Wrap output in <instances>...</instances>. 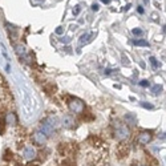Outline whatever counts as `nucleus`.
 Returning a JSON list of instances; mask_svg holds the SVG:
<instances>
[{"instance_id":"nucleus-17","label":"nucleus","mask_w":166,"mask_h":166,"mask_svg":"<svg viewBox=\"0 0 166 166\" xmlns=\"http://www.w3.org/2000/svg\"><path fill=\"white\" fill-rule=\"evenodd\" d=\"M5 125H7V122H5L4 116L0 114V134H4L5 133Z\"/></svg>"},{"instance_id":"nucleus-25","label":"nucleus","mask_w":166,"mask_h":166,"mask_svg":"<svg viewBox=\"0 0 166 166\" xmlns=\"http://www.w3.org/2000/svg\"><path fill=\"white\" fill-rule=\"evenodd\" d=\"M132 32H133V35H136V36H140V35L142 33V31L140 29V28H134V29H133Z\"/></svg>"},{"instance_id":"nucleus-16","label":"nucleus","mask_w":166,"mask_h":166,"mask_svg":"<svg viewBox=\"0 0 166 166\" xmlns=\"http://www.w3.org/2000/svg\"><path fill=\"white\" fill-rule=\"evenodd\" d=\"M61 166H76V162L72 157H66V158H64V161L61 162Z\"/></svg>"},{"instance_id":"nucleus-32","label":"nucleus","mask_w":166,"mask_h":166,"mask_svg":"<svg viewBox=\"0 0 166 166\" xmlns=\"http://www.w3.org/2000/svg\"><path fill=\"white\" fill-rule=\"evenodd\" d=\"M101 2H103L104 4H109V3H110V0H101Z\"/></svg>"},{"instance_id":"nucleus-8","label":"nucleus","mask_w":166,"mask_h":166,"mask_svg":"<svg viewBox=\"0 0 166 166\" xmlns=\"http://www.w3.org/2000/svg\"><path fill=\"white\" fill-rule=\"evenodd\" d=\"M40 130L44 133L47 137H49V136H52L53 134V129H52V126L49 125V124L47 122V120H44V121H41L40 122Z\"/></svg>"},{"instance_id":"nucleus-14","label":"nucleus","mask_w":166,"mask_h":166,"mask_svg":"<svg viewBox=\"0 0 166 166\" xmlns=\"http://www.w3.org/2000/svg\"><path fill=\"white\" fill-rule=\"evenodd\" d=\"M44 91H45L48 94L56 93V85L52 84V82H49V84H45V85H44Z\"/></svg>"},{"instance_id":"nucleus-15","label":"nucleus","mask_w":166,"mask_h":166,"mask_svg":"<svg viewBox=\"0 0 166 166\" xmlns=\"http://www.w3.org/2000/svg\"><path fill=\"white\" fill-rule=\"evenodd\" d=\"M93 36H94V33H84L81 37H80V41H81V44H87L92 40Z\"/></svg>"},{"instance_id":"nucleus-19","label":"nucleus","mask_w":166,"mask_h":166,"mask_svg":"<svg viewBox=\"0 0 166 166\" xmlns=\"http://www.w3.org/2000/svg\"><path fill=\"white\" fill-rule=\"evenodd\" d=\"M152 92H153V93H155V94L161 93V92H162V85H154V87L152 88Z\"/></svg>"},{"instance_id":"nucleus-30","label":"nucleus","mask_w":166,"mask_h":166,"mask_svg":"<svg viewBox=\"0 0 166 166\" xmlns=\"http://www.w3.org/2000/svg\"><path fill=\"white\" fill-rule=\"evenodd\" d=\"M137 12H138V14H143V8L142 7H137Z\"/></svg>"},{"instance_id":"nucleus-1","label":"nucleus","mask_w":166,"mask_h":166,"mask_svg":"<svg viewBox=\"0 0 166 166\" xmlns=\"http://www.w3.org/2000/svg\"><path fill=\"white\" fill-rule=\"evenodd\" d=\"M130 134H132V132H130L129 126L125 125V124L117 122L116 125H114V137H116L120 142H125L126 140H129Z\"/></svg>"},{"instance_id":"nucleus-2","label":"nucleus","mask_w":166,"mask_h":166,"mask_svg":"<svg viewBox=\"0 0 166 166\" xmlns=\"http://www.w3.org/2000/svg\"><path fill=\"white\" fill-rule=\"evenodd\" d=\"M66 105H68V109L73 112V113H84L85 110V104L82 103V100H80L77 97H68L66 100Z\"/></svg>"},{"instance_id":"nucleus-12","label":"nucleus","mask_w":166,"mask_h":166,"mask_svg":"<svg viewBox=\"0 0 166 166\" xmlns=\"http://www.w3.org/2000/svg\"><path fill=\"white\" fill-rule=\"evenodd\" d=\"M15 49L20 59H25L27 57V51H25V48L23 45H15Z\"/></svg>"},{"instance_id":"nucleus-11","label":"nucleus","mask_w":166,"mask_h":166,"mask_svg":"<svg viewBox=\"0 0 166 166\" xmlns=\"http://www.w3.org/2000/svg\"><path fill=\"white\" fill-rule=\"evenodd\" d=\"M14 159H15V155H14V153L11 152V149H5L4 153H3V161L12 162Z\"/></svg>"},{"instance_id":"nucleus-23","label":"nucleus","mask_w":166,"mask_h":166,"mask_svg":"<svg viewBox=\"0 0 166 166\" xmlns=\"http://www.w3.org/2000/svg\"><path fill=\"white\" fill-rule=\"evenodd\" d=\"M0 85H3V87H5V88L8 87V84H7V82H5V78L3 77L2 75H0Z\"/></svg>"},{"instance_id":"nucleus-18","label":"nucleus","mask_w":166,"mask_h":166,"mask_svg":"<svg viewBox=\"0 0 166 166\" xmlns=\"http://www.w3.org/2000/svg\"><path fill=\"white\" fill-rule=\"evenodd\" d=\"M134 45H140V47H149V43L146 40H134L133 41Z\"/></svg>"},{"instance_id":"nucleus-10","label":"nucleus","mask_w":166,"mask_h":166,"mask_svg":"<svg viewBox=\"0 0 166 166\" xmlns=\"http://www.w3.org/2000/svg\"><path fill=\"white\" fill-rule=\"evenodd\" d=\"M4 118H5L7 125H16V124H17V116H16L14 112H8L4 116Z\"/></svg>"},{"instance_id":"nucleus-9","label":"nucleus","mask_w":166,"mask_h":166,"mask_svg":"<svg viewBox=\"0 0 166 166\" xmlns=\"http://www.w3.org/2000/svg\"><path fill=\"white\" fill-rule=\"evenodd\" d=\"M61 125L66 129H71V128L75 126V118L71 116V114H65L63 117V121H61Z\"/></svg>"},{"instance_id":"nucleus-3","label":"nucleus","mask_w":166,"mask_h":166,"mask_svg":"<svg viewBox=\"0 0 166 166\" xmlns=\"http://www.w3.org/2000/svg\"><path fill=\"white\" fill-rule=\"evenodd\" d=\"M47 140H48V137L44 134L41 130H36V132L32 134V142H33V145H36V146L45 145Z\"/></svg>"},{"instance_id":"nucleus-22","label":"nucleus","mask_w":166,"mask_h":166,"mask_svg":"<svg viewBox=\"0 0 166 166\" xmlns=\"http://www.w3.org/2000/svg\"><path fill=\"white\" fill-rule=\"evenodd\" d=\"M80 11H81V7H80V5H76V7L73 8V15L77 16L80 14Z\"/></svg>"},{"instance_id":"nucleus-20","label":"nucleus","mask_w":166,"mask_h":166,"mask_svg":"<svg viewBox=\"0 0 166 166\" xmlns=\"http://www.w3.org/2000/svg\"><path fill=\"white\" fill-rule=\"evenodd\" d=\"M149 61H150V64H152V65H153V68H154V69H157V68H158V66H159V64H158V61H157V60H155V59H154V57H150V59H149Z\"/></svg>"},{"instance_id":"nucleus-6","label":"nucleus","mask_w":166,"mask_h":166,"mask_svg":"<svg viewBox=\"0 0 166 166\" xmlns=\"http://www.w3.org/2000/svg\"><path fill=\"white\" fill-rule=\"evenodd\" d=\"M87 143L91 146H93V148H97V149L105 148V142L98 136H89L88 140H87Z\"/></svg>"},{"instance_id":"nucleus-5","label":"nucleus","mask_w":166,"mask_h":166,"mask_svg":"<svg viewBox=\"0 0 166 166\" xmlns=\"http://www.w3.org/2000/svg\"><path fill=\"white\" fill-rule=\"evenodd\" d=\"M129 152H130V146L125 142H121L118 146H117V157L118 159H124L129 155Z\"/></svg>"},{"instance_id":"nucleus-7","label":"nucleus","mask_w":166,"mask_h":166,"mask_svg":"<svg viewBox=\"0 0 166 166\" xmlns=\"http://www.w3.org/2000/svg\"><path fill=\"white\" fill-rule=\"evenodd\" d=\"M23 158L28 159V161L35 159L36 158V150H35L32 146H25V148L23 149Z\"/></svg>"},{"instance_id":"nucleus-21","label":"nucleus","mask_w":166,"mask_h":166,"mask_svg":"<svg viewBox=\"0 0 166 166\" xmlns=\"http://www.w3.org/2000/svg\"><path fill=\"white\" fill-rule=\"evenodd\" d=\"M125 120L128 121V124H129V121H130V122H132V124H134V122H136L134 116H130V114H126V116H125Z\"/></svg>"},{"instance_id":"nucleus-26","label":"nucleus","mask_w":166,"mask_h":166,"mask_svg":"<svg viewBox=\"0 0 166 166\" xmlns=\"http://www.w3.org/2000/svg\"><path fill=\"white\" fill-rule=\"evenodd\" d=\"M140 85H141V87H149V81H146V80H142V81L140 82Z\"/></svg>"},{"instance_id":"nucleus-31","label":"nucleus","mask_w":166,"mask_h":166,"mask_svg":"<svg viewBox=\"0 0 166 166\" xmlns=\"http://www.w3.org/2000/svg\"><path fill=\"white\" fill-rule=\"evenodd\" d=\"M132 166H148V165H145V164H133Z\"/></svg>"},{"instance_id":"nucleus-4","label":"nucleus","mask_w":166,"mask_h":166,"mask_svg":"<svg viewBox=\"0 0 166 166\" xmlns=\"http://www.w3.org/2000/svg\"><path fill=\"white\" fill-rule=\"evenodd\" d=\"M152 140H153L152 132H141L138 136H137V143H138V145H142V146L148 145Z\"/></svg>"},{"instance_id":"nucleus-29","label":"nucleus","mask_w":166,"mask_h":166,"mask_svg":"<svg viewBox=\"0 0 166 166\" xmlns=\"http://www.w3.org/2000/svg\"><path fill=\"white\" fill-rule=\"evenodd\" d=\"M25 166H40L39 164H36V162H29V164H27Z\"/></svg>"},{"instance_id":"nucleus-27","label":"nucleus","mask_w":166,"mask_h":166,"mask_svg":"<svg viewBox=\"0 0 166 166\" xmlns=\"http://www.w3.org/2000/svg\"><path fill=\"white\" fill-rule=\"evenodd\" d=\"M56 33L57 35H61L63 33V27H57L56 28Z\"/></svg>"},{"instance_id":"nucleus-28","label":"nucleus","mask_w":166,"mask_h":166,"mask_svg":"<svg viewBox=\"0 0 166 166\" xmlns=\"http://www.w3.org/2000/svg\"><path fill=\"white\" fill-rule=\"evenodd\" d=\"M98 8H100V7H98V4H93V5H92V9H93V11H96V12L98 11Z\"/></svg>"},{"instance_id":"nucleus-24","label":"nucleus","mask_w":166,"mask_h":166,"mask_svg":"<svg viewBox=\"0 0 166 166\" xmlns=\"http://www.w3.org/2000/svg\"><path fill=\"white\" fill-rule=\"evenodd\" d=\"M141 106H143L145 109H153V105L148 103H141Z\"/></svg>"},{"instance_id":"nucleus-33","label":"nucleus","mask_w":166,"mask_h":166,"mask_svg":"<svg viewBox=\"0 0 166 166\" xmlns=\"http://www.w3.org/2000/svg\"><path fill=\"white\" fill-rule=\"evenodd\" d=\"M60 40H61V41H65V43H68V41H69V39H64V37H63V39H60Z\"/></svg>"},{"instance_id":"nucleus-13","label":"nucleus","mask_w":166,"mask_h":166,"mask_svg":"<svg viewBox=\"0 0 166 166\" xmlns=\"http://www.w3.org/2000/svg\"><path fill=\"white\" fill-rule=\"evenodd\" d=\"M47 122L51 126H52V129H56V128H59V120H57V117L49 116V117L47 118Z\"/></svg>"}]
</instances>
